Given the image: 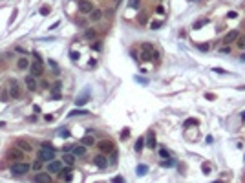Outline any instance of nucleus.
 Masks as SVG:
<instances>
[{
  "label": "nucleus",
  "instance_id": "1",
  "mask_svg": "<svg viewBox=\"0 0 245 183\" xmlns=\"http://www.w3.org/2000/svg\"><path fill=\"white\" fill-rule=\"evenodd\" d=\"M35 59H33V64H29V68H31V75H35V77H41L42 73H44V66H42V59L39 53H33Z\"/></svg>",
  "mask_w": 245,
  "mask_h": 183
},
{
  "label": "nucleus",
  "instance_id": "2",
  "mask_svg": "<svg viewBox=\"0 0 245 183\" xmlns=\"http://www.w3.org/2000/svg\"><path fill=\"white\" fill-rule=\"evenodd\" d=\"M29 165L27 163H24V161H17L13 167H11V174L13 176H24V174H27L29 172Z\"/></svg>",
  "mask_w": 245,
  "mask_h": 183
},
{
  "label": "nucleus",
  "instance_id": "3",
  "mask_svg": "<svg viewBox=\"0 0 245 183\" xmlns=\"http://www.w3.org/2000/svg\"><path fill=\"white\" fill-rule=\"evenodd\" d=\"M39 159L44 161V163H48V161L55 159V150H53V148H42V147H41V150H39Z\"/></svg>",
  "mask_w": 245,
  "mask_h": 183
},
{
  "label": "nucleus",
  "instance_id": "4",
  "mask_svg": "<svg viewBox=\"0 0 245 183\" xmlns=\"http://www.w3.org/2000/svg\"><path fill=\"white\" fill-rule=\"evenodd\" d=\"M22 157H24V154H22V150L18 147L7 150V159H11V161H22Z\"/></svg>",
  "mask_w": 245,
  "mask_h": 183
},
{
  "label": "nucleus",
  "instance_id": "5",
  "mask_svg": "<svg viewBox=\"0 0 245 183\" xmlns=\"http://www.w3.org/2000/svg\"><path fill=\"white\" fill-rule=\"evenodd\" d=\"M79 11L84 13V15L92 13V11H94V4L88 2V0H79Z\"/></svg>",
  "mask_w": 245,
  "mask_h": 183
},
{
  "label": "nucleus",
  "instance_id": "6",
  "mask_svg": "<svg viewBox=\"0 0 245 183\" xmlns=\"http://www.w3.org/2000/svg\"><path fill=\"white\" fill-rule=\"evenodd\" d=\"M60 170H62V163H60V161H57V159L48 161V172H51V174H59Z\"/></svg>",
  "mask_w": 245,
  "mask_h": 183
},
{
  "label": "nucleus",
  "instance_id": "7",
  "mask_svg": "<svg viewBox=\"0 0 245 183\" xmlns=\"http://www.w3.org/2000/svg\"><path fill=\"white\" fill-rule=\"evenodd\" d=\"M9 97H13V99L20 97V84H18L17 81H11V83H9Z\"/></svg>",
  "mask_w": 245,
  "mask_h": 183
},
{
  "label": "nucleus",
  "instance_id": "8",
  "mask_svg": "<svg viewBox=\"0 0 245 183\" xmlns=\"http://www.w3.org/2000/svg\"><path fill=\"white\" fill-rule=\"evenodd\" d=\"M94 163H95V167H99V169H106V167H108V157L104 154H99L94 157Z\"/></svg>",
  "mask_w": 245,
  "mask_h": 183
},
{
  "label": "nucleus",
  "instance_id": "9",
  "mask_svg": "<svg viewBox=\"0 0 245 183\" xmlns=\"http://www.w3.org/2000/svg\"><path fill=\"white\" fill-rule=\"evenodd\" d=\"M240 37V33H238V29H231V31H227L225 33V37H223V42L225 44H232L236 39Z\"/></svg>",
  "mask_w": 245,
  "mask_h": 183
},
{
  "label": "nucleus",
  "instance_id": "10",
  "mask_svg": "<svg viewBox=\"0 0 245 183\" xmlns=\"http://www.w3.org/2000/svg\"><path fill=\"white\" fill-rule=\"evenodd\" d=\"M99 148H101V152H113V143L110 139H104V141H99V145H97Z\"/></svg>",
  "mask_w": 245,
  "mask_h": 183
},
{
  "label": "nucleus",
  "instance_id": "11",
  "mask_svg": "<svg viewBox=\"0 0 245 183\" xmlns=\"http://www.w3.org/2000/svg\"><path fill=\"white\" fill-rule=\"evenodd\" d=\"M26 86L29 92H35L37 90V77L35 75H27L26 77Z\"/></svg>",
  "mask_w": 245,
  "mask_h": 183
},
{
  "label": "nucleus",
  "instance_id": "12",
  "mask_svg": "<svg viewBox=\"0 0 245 183\" xmlns=\"http://www.w3.org/2000/svg\"><path fill=\"white\" fill-rule=\"evenodd\" d=\"M35 181L50 183L51 181V176H50V172H39V174H35Z\"/></svg>",
  "mask_w": 245,
  "mask_h": 183
},
{
  "label": "nucleus",
  "instance_id": "13",
  "mask_svg": "<svg viewBox=\"0 0 245 183\" xmlns=\"http://www.w3.org/2000/svg\"><path fill=\"white\" fill-rule=\"evenodd\" d=\"M59 178H60L62 181H71V180H73V174H71L70 169H62L59 172Z\"/></svg>",
  "mask_w": 245,
  "mask_h": 183
},
{
  "label": "nucleus",
  "instance_id": "14",
  "mask_svg": "<svg viewBox=\"0 0 245 183\" xmlns=\"http://www.w3.org/2000/svg\"><path fill=\"white\" fill-rule=\"evenodd\" d=\"M73 156H75V157H82V156H86V145H77V147L73 148Z\"/></svg>",
  "mask_w": 245,
  "mask_h": 183
},
{
  "label": "nucleus",
  "instance_id": "15",
  "mask_svg": "<svg viewBox=\"0 0 245 183\" xmlns=\"http://www.w3.org/2000/svg\"><path fill=\"white\" fill-rule=\"evenodd\" d=\"M101 18H103V11H101V9H94V11L90 13V20H92V22H99Z\"/></svg>",
  "mask_w": 245,
  "mask_h": 183
},
{
  "label": "nucleus",
  "instance_id": "16",
  "mask_svg": "<svg viewBox=\"0 0 245 183\" xmlns=\"http://www.w3.org/2000/svg\"><path fill=\"white\" fill-rule=\"evenodd\" d=\"M17 66H18V70H27L29 68V60H27L26 57H20L18 62H17Z\"/></svg>",
  "mask_w": 245,
  "mask_h": 183
},
{
  "label": "nucleus",
  "instance_id": "17",
  "mask_svg": "<svg viewBox=\"0 0 245 183\" xmlns=\"http://www.w3.org/2000/svg\"><path fill=\"white\" fill-rule=\"evenodd\" d=\"M94 143H95V137H94L92 134H88V136L82 137V145H86V147H92Z\"/></svg>",
  "mask_w": 245,
  "mask_h": 183
},
{
  "label": "nucleus",
  "instance_id": "18",
  "mask_svg": "<svg viewBox=\"0 0 245 183\" xmlns=\"http://www.w3.org/2000/svg\"><path fill=\"white\" fill-rule=\"evenodd\" d=\"M64 163H66L68 167H73V163H75V156L66 152V154H64Z\"/></svg>",
  "mask_w": 245,
  "mask_h": 183
},
{
  "label": "nucleus",
  "instance_id": "19",
  "mask_svg": "<svg viewBox=\"0 0 245 183\" xmlns=\"http://www.w3.org/2000/svg\"><path fill=\"white\" fill-rule=\"evenodd\" d=\"M17 147H18V148H22V150H31V147H29V145H27L26 141H17Z\"/></svg>",
  "mask_w": 245,
  "mask_h": 183
},
{
  "label": "nucleus",
  "instance_id": "20",
  "mask_svg": "<svg viewBox=\"0 0 245 183\" xmlns=\"http://www.w3.org/2000/svg\"><path fill=\"white\" fill-rule=\"evenodd\" d=\"M86 113H88L86 110H82V108H79V110H71V112H70L68 115H70V117H73V115H86Z\"/></svg>",
  "mask_w": 245,
  "mask_h": 183
},
{
  "label": "nucleus",
  "instance_id": "21",
  "mask_svg": "<svg viewBox=\"0 0 245 183\" xmlns=\"http://www.w3.org/2000/svg\"><path fill=\"white\" fill-rule=\"evenodd\" d=\"M86 103H88V95H82V97L75 99V104H77V106H82V104H86Z\"/></svg>",
  "mask_w": 245,
  "mask_h": 183
},
{
  "label": "nucleus",
  "instance_id": "22",
  "mask_svg": "<svg viewBox=\"0 0 245 183\" xmlns=\"http://www.w3.org/2000/svg\"><path fill=\"white\" fill-rule=\"evenodd\" d=\"M147 145H148L150 148H154V147H156V136H154V132H150V136H148V143H147Z\"/></svg>",
  "mask_w": 245,
  "mask_h": 183
},
{
  "label": "nucleus",
  "instance_id": "23",
  "mask_svg": "<svg viewBox=\"0 0 245 183\" xmlns=\"http://www.w3.org/2000/svg\"><path fill=\"white\" fill-rule=\"evenodd\" d=\"M236 44H238L240 50H245V35L243 37H238V39H236Z\"/></svg>",
  "mask_w": 245,
  "mask_h": 183
},
{
  "label": "nucleus",
  "instance_id": "24",
  "mask_svg": "<svg viewBox=\"0 0 245 183\" xmlns=\"http://www.w3.org/2000/svg\"><path fill=\"white\" fill-rule=\"evenodd\" d=\"M141 48H143V51H148V53H152V51H154L152 44H148V42H143V44H141Z\"/></svg>",
  "mask_w": 245,
  "mask_h": 183
},
{
  "label": "nucleus",
  "instance_id": "25",
  "mask_svg": "<svg viewBox=\"0 0 245 183\" xmlns=\"http://www.w3.org/2000/svg\"><path fill=\"white\" fill-rule=\"evenodd\" d=\"M147 170H148V167H147V165H139V167H137V174H139V176H143V174H147Z\"/></svg>",
  "mask_w": 245,
  "mask_h": 183
},
{
  "label": "nucleus",
  "instance_id": "26",
  "mask_svg": "<svg viewBox=\"0 0 245 183\" xmlns=\"http://www.w3.org/2000/svg\"><path fill=\"white\" fill-rule=\"evenodd\" d=\"M143 145H145V139H143V137H139V139H137V143H136V150H137V152L143 148Z\"/></svg>",
  "mask_w": 245,
  "mask_h": 183
},
{
  "label": "nucleus",
  "instance_id": "27",
  "mask_svg": "<svg viewBox=\"0 0 245 183\" xmlns=\"http://www.w3.org/2000/svg\"><path fill=\"white\" fill-rule=\"evenodd\" d=\"M42 163L44 161H41V159H37L35 163H33V170H41V167H42Z\"/></svg>",
  "mask_w": 245,
  "mask_h": 183
},
{
  "label": "nucleus",
  "instance_id": "28",
  "mask_svg": "<svg viewBox=\"0 0 245 183\" xmlns=\"http://www.w3.org/2000/svg\"><path fill=\"white\" fill-rule=\"evenodd\" d=\"M150 28H152V29H157V28H161V20H156V22H150Z\"/></svg>",
  "mask_w": 245,
  "mask_h": 183
},
{
  "label": "nucleus",
  "instance_id": "29",
  "mask_svg": "<svg viewBox=\"0 0 245 183\" xmlns=\"http://www.w3.org/2000/svg\"><path fill=\"white\" fill-rule=\"evenodd\" d=\"M194 125H198L196 119H187V121H185V127H194Z\"/></svg>",
  "mask_w": 245,
  "mask_h": 183
},
{
  "label": "nucleus",
  "instance_id": "30",
  "mask_svg": "<svg viewBox=\"0 0 245 183\" xmlns=\"http://www.w3.org/2000/svg\"><path fill=\"white\" fill-rule=\"evenodd\" d=\"M137 20H139L141 24H147V13H141V15H139V18H137Z\"/></svg>",
  "mask_w": 245,
  "mask_h": 183
},
{
  "label": "nucleus",
  "instance_id": "31",
  "mask_svg": "<svg viewBox=\"0 0 245 183\" xmlns=\"http://www.w3.org/2000/svg\"><path fill=\"white\" fill-rule=\"evenodd\" d=\"M59 136H60V137H68V136H70V130H66V128H64V130H60V132H59Z\"/></svg>",
  "mask_w": 245,
  "mask_h": 183
},
{
  "label": "nucleus",
  "instance_id": "32",
  "mask_svg": "<svg viewBox=\"0 0 245 183\" xmlns=\"http://www.w3.org/2000/svg\"><path fill=\"white\" fill-rule=\"evenodd\" d=\"M159 156H161V157H166V159L170 157V154H168V152H166L165 148H161V150H159Z\"/></svg>",
  "mask_w": 245,
  "mask_h": 183
},
{
  "label": "nucleus",
  "instance_id": "33",
  "mask_svg": "<svg viewBox=\"0 0 245 183\" xmlns=\"http://www.w3.org/2000/svg\"><path fill=\"white\" fill-rule=\"evenodd\" d=\"M201 169H203V174H209V172H210V167H209V163H203V167H201Z\"/></svg>",
  "mask_w": 245,
  "mask_h": 183
},
{
  "label": "nucleus",
  "instance_id": "34",
  "mask_svg": "<svg viewBox=\"0 0 245 183\" xmlns=\"http://www.w3.org/2000/svg\"><path fill=\"white\" fill-rule=\"evenodd\" d=\"M156 11H157L159 15H165V7H163V6H157V9H156Z\"/></svg>",
  "mask_w": 245,
  "mask_h": 183
},
{
  "label": "nucleus",
  "instance_id": "35",
  "mask_svg": "<svg viewBox=\"0 0 245 183\" xmlns=\"http://www.w3.org/2000/svg\"><path fill=\"white\" fill-rule=\"evenodd\" d=\"M139 2H141V0H130V6L136 7V6H139Z\"/></svg>",
  "mask_w": 245,
  "mask_h": 183
},
{
  "label": "nucleus",
  "instance_id": "36",
  "mask_svg": "<svg viewBox=\"0 0 245 183\" xmlns=\"http://www.w3.org/2000/svg\"><path fill=\"white\" fill-rule=\"evenodd\" d=\"M41 13L42 15H48V13H50V7H46V6H44V7L41 9Z\"/></svg>",
  "mask_w": 245,
  "mask_h": 183
},
{
  "label": "nucleus",
  "instance_id": "37",
  "mask_svg": "<svg viewBox=\"0 0 245 183\" xmlns=\"http://www.w3.org/2000/svg\"><path fill=\"white\" fill-rule=\"evenodd\" d=\"M86 37H90V39H92V37H94V39H95V31H92V29H90V31H88V33H86Z\"/></svg>",
  "mask_w": 245,
  "mask_h": 183
},
{
  "label": "nucleus",
  "instance_id": "38",
  "mask_svg": "<svg viewBox=\"0 0 245 183\" xmlns=\"http://www.w3.org/2000/svg\"><path fill=\"white\" fill-rule=\"evenodd\" d=\"M113 181H115V183H121V181H124V178H121V176H117V178H113Z\"/></svg>",
  "mask_w": 245,
  "mask_h": 183
},
{
  "label": "nucleus",
  "instance_id": "39",
  "mask_svg": "<svg viewBox=\"0 0 245 183\" xmlns=\"http://www.w3.org/2000/svg\"><path fill=\"white\" fill-rule=\"evenodd\" d=\"M41 147H42V148H53V147H51V145H50V143H42Z\"/></svg>",
  "mask_w": 245,
  "mask_h": 183
},
{
  "label": "nucleus",
  "instance_id": "40",
  "mask_svg": "<svg viewBox=\"0 0 245 183\" xmlns=\"http://www.w3.org/2000/svg\"><path fill=\"white\" fill-rule=\"evenodd\" d=\"M15 18H17V9H15V11H13V15H11V20H9V22H13Z\"/></svg>",
  "mask_w": 245,
  "mask_h": 183
},
{
  "label": "nucleus",
  "instance_id": "41",
  "mask_svg": "<svg viewBox=\"0 0 245 183\" xmlns=\"http://www.w3.org/2000/svg\"><path fill=\"white\" fill-rule=\"evenodd\" d=\"M242 60H245V53H243V55H242Z\"/></svg>",
  "mask_w": 245,
  "mask_h": 183
},
{
  "label": "nucleus",
  "instance_id": "42",
  "mask_svg": "<svg viewBox=\"0 0 245 183\" xmlns=\"http://www.w3.org/2000/svg\"><path fill=\"white\" fill-rule=\"evenodd\" d=\"M115 2H119V0H115Z\"/></svg>",
  "mask_w": 245,
  "mask_h": 183
},
{
  "label": "nucleus",
  "instance_id": "43",
  "mask_svg": "<svg viewBox=\"0 0 245 183\" xmlns=\"http://www.w3.org/2000/svg\"><path fill=\"white\" fill-rule=\"evenodd\" d=\"M190 2H192V0H190Z\"/></svg>",
  "mask_w": 245,
  "mask_h": 183
}]
</instances>
